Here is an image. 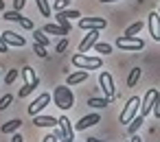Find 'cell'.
Returning <instances> with one entry per match:
<instances>
[{"label": "cell", "mask_w": 160, "mask_h": 142, "mask_svg": "<svg viewBox=\"0 0 160 142\" xmlns=\"http://www.w3.org/2000/svg\"><path fill=\"white\" fill-rule=\"evenodd\" d=\"M48 103H51V94H46V92H44V94H40V96L29 105V114H31V116H38V114H40Z\"/></svg>", "instance_id": "cell-8"}, {"label": "cell", "mask_w": 160, "mask_h": 142, "mask_svg": "<svg viewBox=\"0 0 160 142\" xmlns=\"http://www.w3.org/2000/svg\"><path fill=\"white\" fill-rule=\"evenodd\" d=\"M147 26H149V33L156 42H160V13L158 11H151L149 18H147Z\"/></svg>", "instance_id": "cell-7"}, {"label": "cell", "mask_w": 160, "mask_h": 142, "mask_svg": "<svg viewBox=\"0 0 160 142\" xmlns=\"http://www.w3.org/2000/svg\"><path fill=\"white\" fill-rule=\"evenodd\" d=\"M116 46L121 50H125V53H136V50H142L145 48V42L140 37H136V35H121L116 40Z\"/></svg>", "instance_id": "cell-4"}, {"label": "cell", "mask_w": 160, "mask_h": 142, "mask_svg": "<svg viewBox=\"0 0 160 142\" xmlns=\"http://www.w3.org/2000/svg\"><path fill=\"white\" fill-rule=\"evenodd\" d=\"M53 101L62 111H66V109H70L75 105V94H72V90L68 85H57L53 90Z\"/></svg>", "instance_id": "cell-1"}, {"label": "cell", "mask_w": 160, "mask_h": 142, "mask_svg": "<svg viewBox=\"0 0 160 142\" xmlns=\"http://www.w3.org/2000/svg\"><path fill=\"white\" fill-rule=\"evenodd\" d=\"M151 114L156 118H160V92H156V98H153V107H151Z\"/></svg>", "instance_id": "cell-29"}, {"label": "cell", "mask_w": 160, "mask_h": 142, "mask_svg": "<svg viewBox=\"0 0 160 142\" xmlns=\"http://www.w3.org/2000/svg\"><path fill=\"white\" fill-rule=\"evenodd\" d=\"M57 122H59L57 127H59V131H62L59 138H70V140H75V127L70 125V118H68V116H59Z\"/></svg>", "instance_id": "cell-10"}, {"label": "cell", "mask_w": 160, "mask_h": 142, "mask_svg": "<svg viewBox=\"0 0 160 142\" xmlns=\"http://www.w3.org/2000/svg\"><path fill=\"white\" fill-rule=\"evenodd\" d=\"M94 48H97V53H101V55H110V53H112V46H110V44H103V42H97Z\"/></svg>", "instance_id": "cell-27"}, {"label": "cell", "mask_w": 160, "mask_h": 142, "mask_svg": "<svg viewBox=\"0 0 160 142\" xmlns=\"http://www.w3.org/2000/svg\"><path fill=\"white\" fill-rule=\"evenodd\" d=\"M72 142H79V140H72Z\"/></svg>", "instance_id": "cell-44"}, {"label": "cell", "mask_w": 160, "mask_h": 142, "mask_svg": "<svg viewBox=\"0 0 160 142\" xmlns=\"http://www.w3.org/2000/svg\"><path fill=\"white\" fill-rule=\"evenodd\" d=\"M2 40L7 42V46H18V48H22V46L27 44V40H24L22 35L13 33V31H5V33H2Z\"/></svg>", "instance_id": "cell-12"}, {"label": "cell", "mask_w": 160, "mask_h": 142, "mask_svg": "<svg viewBox=\"0 0 160 142\" xmlns=\"http://www.w3.org/2000/svg\"><path fill=\"white\" fill-rule=\"evenodd\" d=\"M99 42V31H88V35L81 40V44H79V53H88L94 44Z\"/></svg>", "instance_id": "cell-11"}, {"label": "cell", "mask_w": 160, "mask_h": 142, "mask_svg": "<svg viewBox=\"0 0 160 142\" xmlns=\"http://www.w3.org/2000/svg\"><path fill=\"white\" fill-rule=\"evenodd\" d=\"M142 31V22H134L132 26H127V31L123 33V35H136V33H140Z\"/></svg>", "instance_id": "cell-26"}, {"label": "cell", "mask_w": 160, "mask_h": 142, "mask_svg": "<svg viewBox=\"0 0 160 142\" xmlns=\"http://www.w3.org/2000/svg\"><path fill=\"white\" fill-rule=\"evenodd\" d=\"M129 142H140V135H136V133H134V135H132V140H129Z\"/></svg>", "instance_id": "cell-40"}, {"label": "cell", "mask_w": 160, "mask_h": 142, "mask_svg": "<svg viewBox=\"0 0 160 142\" xmlns=\"http://www.w3.org/2000/svg\"><path fill=\"white\" fill-rule=\"evenodd\" d=\"M158 13H160V11H158Z\"/></svg>", "instance_id": "cell-46"}, {"label": "cell", "mask_w": 160, "mask_h": 142, "mask_svg": "<svg viewBox=\"0 0 160 142\" xmlns=\"http://www.w3.org/2000/svg\"><path fill=\"white\" fill-rule=\"evenodd\" d=\"M156 92L158 90H147V94L142 96V101H140V116L145 118L147 114H151V107H153V98H156Z\"/></svg>", "instance_id": "cell-9"}, {"label": "cell", "mask_w": 160, "mask_h": 142, "mask_svg": "<svg viewBox=\"0 0 160 142\" xmlns=\"http://www.w3.org/2000/svg\"><path fill=\"white\" fill-rule=\"evenodd\" d=\"M16 79H18V68H13V70H9V72H7V77H5V83H7V85H11Z\"/></svg>", "instance_id": "cell-32"}, {"label": "cell", "mask_w": 160, "mask_h": 142, "mask_svg": "<svg viewBox=\"0 0 160 142\" xmlns=\"http://www.w3.org/2000/svg\"><path fill=\"white\" fill-rule=\"evenodd\" d=\"M66 48H68V40L64 37V40H59V42H57V46H55V53H66Z\"/></svg>", "instance_id": "cell-34"}, {"label": "cell", "mask_w": 160, "mask_h": 142, "mask_svg": "<svg viewBox=\"0 0 160 142\" xmlns=\"http://www.w3.org/2000/svg\"><path fill=\"white\" fill-rule=\"evenodd\" d=\"M20 72H22V77H24V85H33V88H38V85H40V79L35 77V72H33V68H31V66H24Z\"/></svg>", "instance_id": "cell-16"}, {"label": "cell", "mask_w": 160, "mask_h": 142, "mask_svg": "<svg viewBox=\"0 0 160 142\" xmlns=\"http://www.w3.org/2000/svg\"><path fill=\"white\" fill-rule=\"evenodd\" d=\"M24 5H27V0H13V9H16V11H20Z\"/></svg>", "instance_id": "cell-37"}, {"label": "cell", "mask_w": 160, "mask_h": 142, "mask_svg": "<svg viewBox=\"0 0 160 142\" xmlns=\"http://www.w3.org/2000/svg\"><path fill=\"white\" fill-rule=\"evenodd\" d=\"M138 79H140V68H134L129 72V77H127V88H134L138 83Z\"/></svg>", "instance_id": "cell-22"}, {"label": "cell", "mask_w": 160, "mask_h": 142, "mask_svg": "<svg viewBox=\"0 0 160 142\" xmlns=\"http://www.w3.org/2000/svg\"><path fill=\"white\" fill-rule=\"evenodd\" d=\"M88 105L90 107H108L110 105V98H97V96H92V98H88Z\"/></svg>", "instance_id": "cell-21"}, {"label": "cell", "mask_w": 160, "mask_h": 142, "mask_svg": "<svg viewBox=\"0 0 160 142\" xmlns=\"http://www.w3.org/2000/svg\"><path fill=\"white\" fill-rule=\"evenodd\" d=\"M99 85H101V90L105 92V98H114L116 96V90H114V79H112V74L110 72H101L99 74Z\"/></svg>", "instance_id": "cell-5"}, {"label": "cell", "mask_w": 160, "mask_h": 142, "mask_svg": "<svg viewBox=\"0 0 160 142\" xmlns=\"http://www.w3.org/2000/svg\"><path fill=\"white\" fill-rule=\"evenodd\" d=\"M105 18H79V29L83 31H101L105 29Z\"/></svg>", "instance_id": "cell-6"}, {"label": "cell", "mask_w": 160, "mask_h": 142, "mask_svg": "<svg viewBox=\"0 0 160 142\" xmlns=\"http://www.w3.org/2000/svg\"><path fill=\"white\" fill-rule=\"evenodd\" d=\"M72 66L90 72V70H99L103 66V59L101 57H88L86 53H77V55H72Z\"/></svg>", "instance_id": "cell-2"}, {"label": "cell", "mask_w": 160, "mask_h": 142, "mask_svg": "<svg viewBox=\"0 0 160 142\" xmlns=\"http://www.w3.org/2000/svg\"><path fill=\"white\" fill-rule=\"evenodd\" d=\"M86 142H103V140H99V138H88Z\"/></svg>", "instance_id": "cell-41"}, {"label": "cell", "mask_w": 160, "mask_h": 142, "mask_svg": "<svg viewBox=\"0 0 160 142\" xmlns=\"http://www.w3.org/2000/svg\"><path fill=\"white\" fill-rule=\"evenodd\" d=\"M138 111H140V96H132V98H127V103H125V107H123L118 120H121L123 125H129L132 118L138 116Z\"/></svg>", "instance_id": "cell-3"}, {"label": "cell", "mask_w": 160, "mask_h": 142, "mask_svg": "<svg viewBox=\"0 0 160 142\" xmlns=\"http://www.w3.org/2000/svg\"><path fill=\"white\" fill-rule=\"evenodd\" d=\"M86 79H88V70H77V72H70V74L66 77V85H68V88H72V85L83 83Z\"/></svg>", "instance_id": "cell-13"}, {"label": "cell", "mask_w": 160, "mask_h": 142, "mask_svg": "<svg viewBox=\"0 0 160 142\" xmlns=\"http://www.w3.org/2000/svg\"><path fill=\"white\" fill-rule=\"evenodd\" d=\"M33 125L35 127H57L59 122H57V118L55 116H42V114H38V116H33Z\"/></svg>", "instance_id": "cell-15"}, {"label": "cell", "mask_w": 160, "mask_h": 142, "mask_svg": "<svg viewBox=\"0 0 160 142\" xmlns=\"http://www.w3.org/2000/svg\"><path fill=\"white\" fill-rule=\"evenodd\" d=\"M101 2H103V5H105V2H116V0H101Z\"/></svg>", "instance_id": "cell-43"}, {"label": "cell", "mask_w": 160, "mask_h": 142, "mask_svg": "<svg viewBox=\"0 0 160 142\" xmlns=\"http://www.w3.org/2000/svg\"><path fill=\"white\" fill-rule=\"evenodd\" d=\"M70 2H72V0H55V2H53V9H55V13H57V11H64V9H68V7H70Z\"/></svg>", "instance_id": "cell-25"}, {"label": "cell", "mask_w": 160, "mask_h": 142, "mask_svg": "<svg viewBox=\"0 0 160 142\" xmlns=\"http://www.w3.org/2000/svg\"><path fill=\"white\" fill-rule=\"evenodd\" d=\"M55 20H57V24H59V26H64V29H72V26H70V20H68V18H64V16H62L59 11H57Z\"/></svg>", "instance_id": "cell-30"}, {"label": "cell", "mask_w": 160, "mask_h": 142, "mask_svg": "<svg viewBox=\"0 0 160 142\" xmlns=\"http://www.w3.org/2000/svg\"><path fill=\"white\" fill-rule=\"evenodd\" d=\"M42 31H44L46 35H70V29H64V26H59V24H46Z\"/></svg>", "instance_id": "cell-17"}, {"label": "cell", "mask_w": 160, "mask_h": 142, "mask_svg": "<svg viewBox=\"0 0 160 142\" xmlns=\"http://www.w3.org/2000/svg\"><path fill=\"white\" fill-rule=\"evenodd\" d=\"M33 37H35V42H38V44H42V46H48V44H51V37H48L42 29H35Z\"/></svg>", "instance_id": "cell-20"}, {"label": "cell", "mask_w": 160, "mask_h": 142, "mask_svg": "<svg viewBox=\"0 0 160 142\" xmlns=\"http://www.w3.org/2000/svg\"><path fill=\"white\" fill-rule=\"evenodd\" d=\"M33 50H35V55L42 57V59L48 55V53H46V46H42V44H38V42H33Z\"/></svg>", "instance_id": "cell-31"}, {"label": "cell", "mask_w": 160, "mask_h": 142, "mask_svg": "<svg viewBox=\"0 0 160 142\" xmlns=\"http://www.w3.org/2000/svg\"><path fill=\"white\" fill-rule=\"evenodd\" d=\"M97 122H101V116H99V114H88V116H83V118L75 125V129H81V131H83V129H88V127H94Z\"/></svg>", "instance_id": "cell-14"}, {"label": "cell", "mask_w": 160, "mask_h": 142, "mask_svg": "<svg viewBox=\"0 0 160 142\" xmlns=\"http://www.w3.org/2000/svg\"><path fill=\"white\" fill-rule=\"evenodd\" d=\"M35 2H38L40 13H42L44 18H48V16H51V5H48V0H35Z\"/></svg>", "instance_id": "cell-23"}, {"label": "cell", "mask_w": 160, "mask_h": 142, "mask_svg": "<svg viewBox=\"0 0 160 142\" xmlns=\"http://www.w3.org/2000/svg\"><path fill=\"white\" fill-rule=\"evenodd\" d=\"M20 125H22V120L20 118H13V120H9V122H5L2 127H0V131H2V133H16L20 129Z\"/></svg>", "instance_id": "cell-18"}, {"label": "cell", "mask_w": 160, "mask_h": 142, "mask_svg": "<svg viewBox=\"0 0 160 142\" xmlns=\"http://www.w3.org/2000/svg\"><path fill=\"white\" fill-rule=\"evenodd\" d=\"M33 90H35L33 85H22V88H20V92H18V96H20V98H24V96H29Z\"/></svg>", "instance_id": "cell-35"}, {"label": "cell", "mask_w": 160, "mask_h": 142, "mask_svg": "<svg viewBox=\"0 0 160 142\" xmlns=\"http://www.w3.org/2000/svg\"><path fill=\"white\" fill-rule=\"evenodd\" d=\"M2 18H5V20H9V22H20V20H22L24 16H22L20 11H16V9H13V11H7V13H5Z\"/></svg>", "instance_id": "cell-24"}, {"label": "cell", "mask_w": 160, "mask_h": 142, "mask_svg": "<svg viewBox=\"0 0 160 142\" xmlns=\"http://www.w3.org/2000/svg\"><path fill=\"white\" fill-rule=\"evenodd\" d=\"M125 142H129V140H125Z\"/></svg>", "instance_id": "cell-45"}, {"label": "cell", "mask_w": 160, "mask_h": 142, "mask_svg": "<svg viewBox=\"0 0 160 142\" xmlns=\"http://www.w3.org/2000/svg\"><path fill=\"white\" fill-rule=\"evenodd\" d=\"M59 133H62V131L57 129V131H53V133L44 135V138H42V142H59Z\"/></svg>", "instance_id": "cell-33"}, {"label": "cell", "mask_w": 160, "mask_h": 142, "mask_svg": "<svg viewBox=\"0 0 160 142\" xmlns=\"http://www.w3.org/2000/svg\"><path fill=\"white\" fill-rule=\"evenodd\" d=\"M11 142H24V138H22V135H20V133L16 131V133L11 135Z\"/></svg>", "instance_id": "cell-39"}, {"label": "cell", "mask_w": 160, "mask_h": 142, "mask_svg": "<svg viewBox=\"0 0 160 142\" xmlns=\"http://www.w3.org/2000/svg\"><path fill=\"white\" fill-rule=\"evenodd\" d=\"M18 24H20V26H22V29H33V22H31V20H29V18H22V20H20V22H18Z\"/></svg>", "instance_id": "cell-36"}, {"label": "cell", "mask_w": 160, "mask_h": 142, "mask_svg": "<svg viewBox=\"0 0 160 142\" xmlns=\"http://www.w3.org/2000/svg\"><path fill=\"white\" fill-rule=\"evenodd\" d=\"M5 9V0H0V11H2Z\"/></svg>", "instance_id": "cell-42"}, {"label": "cell", "mask_w": 160, "mask_h": 142, "mask_svg": "<svg viewBox=\"0 0 160 142\" xmlns=\"http://www.w3.org/2000/svg\"><path fill=\"white\" fill-rule=\"evenodd\" d=\"M142 122H145V118H142L140 114H138V116H134V118H132V122L127 125V131H129L132 135H134V133H138V129H140V125H142Z\"/></svg>", "instance_id": "cell-19"}, {"label": "cell", "mask_w": 160, "mask_h": 142, "mask_svg": "<svg viewBox=\"0 0 160 142\" xmlns=\"http://www.w3.org/2000/svg\"><path fill=\"white\" fill-rule=\"evenodd\" d=\"M11 103H13V94H5L2 98H0V111H5Z\"/></svg>", "instance_id": "cell-28"}, {"label": "cell", "mask_w": 160, "mask_h": 142, "mask_svg": "<svg viewBox=\"0 0 160 142\" xmlns=\"http://www.w3.org/2000/svg\"><path fill=\"white\" fill-rule=\"evenodd\" d=\"M0 53H9V46H7V42L2 40V35H0Z\"/></svg>", "instance_id": "cell-38"}]
</instances>
